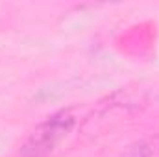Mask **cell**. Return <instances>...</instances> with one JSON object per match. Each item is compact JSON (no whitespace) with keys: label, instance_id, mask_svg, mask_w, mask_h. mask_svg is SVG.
Instances as JSON below:
<instances>
[{"label":"cell","instance_id":"cell-1","mask_svg":"<svg viewBox=\"0 0 159 157\" xmlns=\"http://www.w3.org/2000/svg\"><path fill=\"white\" fill-rule=\"evenodd\" d=\"M72 124H74V117L65 111L50 117L30 135V139L20 150V157H44L70 131Z\"/></svg>","mask_w":159,"mask_h":157}]
</instances>
